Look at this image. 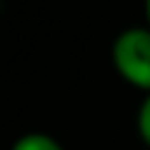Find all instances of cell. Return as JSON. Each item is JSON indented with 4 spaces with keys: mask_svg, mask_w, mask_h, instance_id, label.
<instances>
[{
    "mask_svg": "<svg viewBox=\"0 0 150 150\" xmlns=\"http://www.w3.org/2000/svg\"><path fill=\"white\" fill-rule=\"evenodd\" d=\"M110 60L115 73L128 85L150 93V28L133 25L115 35L110 48Z\"/></svg>",
    "mask_w": 150,
    "mask_h": 150,
    "instance_id": "1",
    "label": "cell"
},
{
    "mask_svg": "<svg viewBox=\"0 0 150 150\" xmlns=\"http://www.w3.org/2000/svg\"><path fill=\"white\" fill-rule=\"evenodd\" d=\"M10 150H65L48 133H25L10 145Z\"/></svg>",
    "mask_w": 150,
    "mask_h": 150,
    "instance_id": "2",
    "label": "cell"
},
{
    "mask_svg": "<svg viewBox=\"0 0 150 150\" xmlns=\"http://www.w3.org/2000/svg\"><path fill=\"white\" fill-rule=\"evenodd\" d=\"M135 128H138L140 140L150 148V93L140 100V105H138V112H135Z\"/></svg>",
    "mask_w": 150,
    "mask_h": 150,
    "instance_id": "3",
    "label": "cell"
},
{
    "mask_svg": "<svg viewBox=\"0 0 150 150\" xmlns=\"http://www.w3.org/2000/svg\"><path fill=\"white\" fill-rule=\"evenodd\" d=\"M145 25L150 28V0L145 3Z\"/></svg>",
    "mask_w": 150,
    "mask_h": 150,
    "instance_id": "4",
    "label": "cell"
}]
</instances>
